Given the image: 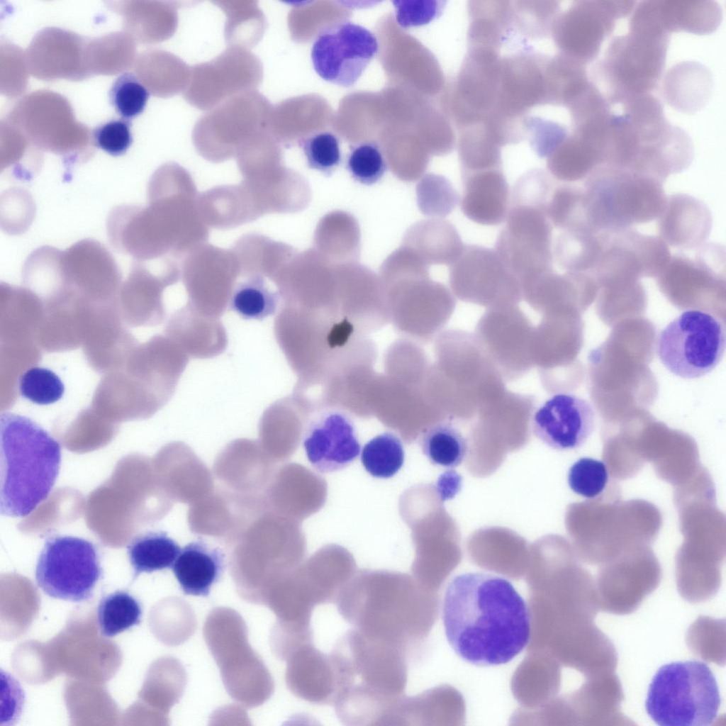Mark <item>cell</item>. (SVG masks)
Returning <instances> with one entry per match:
<instances>
[{
	"label": "cell",
	"mask_w": 726,
	"mask_h": 726,
	"mask_svg": "<svg viewBox=\"0 0 726 726\" xmlns=\"http://www.w3.org/2000/svg\"><path fill=\"white\" fill-rule=\"evenodd\" d=\"M442 620L452 649L476 666L506 664L530 640V615L524 599L508 580L488 573L452 578L445 592Z\"/></svg>",
	"instance_id": "cell-1"
},
{
	"label": "cell",
	"mask_w": 726,
	"mask_h": 726,
	"mask_svg": "<svg viewBox=\"0 0 726 726\" xmlns=\"http://www.w3.org/2000/svg\"><path fill=\"white\" fill-rule=\"evenodd\" d=\"M336 674L333 702L345 725H386L408 681L410 652L350 628L329 654Z\"/></svg>",
	"instance_id": "cell-2"
},
{
	"label": "cell",
	"mask_w": 726,
	"mask_h": 726,
	"mask_svg": "<svg viewBox=\"0 0 726 726\" xmlns=\"http://www.w3.org/2000/svg\"><path fill=\"white\" fill-rule=\"evenodd\" d=\"M0 447L1 514L26 517L52 491L60 469V445L32 419L4 411Z\"/></svg>",
	"instance_id": "cell-3"
},
{
	"label": "cell",
	"mask_w": 726,
	"mask_h": 726,
	"mask_svg": "<svg viewBox=\"0 0 726 726\" xmlns=\"http://www.w3.org/2000/svg\"><path fill=\"white\" fill-rule=\"evenodd\" d=\"M335 603L352 627L400 645L410 653L424 630V594L405 575H361L345 585Z\"/></svg>",
	"instance_id": "cell-4"
},
{
	"label": "cell",
	"mask_w": 726,
	"mask_h": 726,
	"mask_svg": "<svg viewBox=\"0 0 726 726\" xmlns=\"http://www.w3.org/2000/svg\"><path fill=\"white\" fill-rule=\"evenodd\" d=\"M588 221L596 233L615 232L659 218L667 201L663 182L622 167L601 165L584 182Z\"/></svg>",
	"instance_id": "cell-5"
},
{
	"label": "cell",
	"mask_w": 726,
	"mask_h": 726,
	"mask_svg": "<svg viewBox=\"0 0 726 726\" xmlns=\"http://www.w3.org/2000/svg\"><path fill=\"white\" fill-rule=\"evenodd\" d=\"M721 700L715 677L702 661L661 666L647 692L645 709L660 726H708L716 720Z\"/></svg>",
	"instance_id": "cell-6"
},
{
	"label": "cell",
	"mask_w": 726,
	"mask_h": 726,
	"mask_svg": "<svg viewBox=\"0 0 726 726\" xmlns=\"http://www.w3.org/2000/svg\"><path fill=\"white\" fill-rule=\"evenodd\" d=\"M669 36L651 26L629 21L628 33L612 39L596 67L611 104L651 94L656 88L664 72Z\"/></svg>",
	"instance_id": "cell-7"
},
{
	"label": "cell",
	"mask_w": 726,
	"mask_h": 726,
	"mask_svg": "<svg viewBox=\"0 0 726 726\" xmlns=\"http://www.w3.org/2000/svg\"><path fill=\"white\" fill-rule=\"evenodd\" d=\"M725 330L713 314L700 310L683 311L659 334L656 352L663 365L685 379L703 376L722 360Z\"/></svg>",
	"instance_id": "cell-8"
},
{
	"label": "cell",
	"mask_w": 726,
	"mask_h": 726,
	"mask_svg": "<svg viewBox=\"0 0 726 726\" xmlns=\"http://www.w3.org/2000/svg\"><path fill=\"white\" fill-rule=\"evenodd\" d=\"M101 575L96 545L66 535L47 538L35 567L37 584L45 594L74 602L89 600Z\"/></svg>",
	"instance_id": "cell-9"
},
{
	"label": "cell",
	"mask_w": 726,
	"mask_h": 726,
	"mask_svg": "<svg viewBox=\"0 0 726 726\" xmlns=\"http://www.w3.org/2000/svg\"><path fill=\"white\" fill-rule=\"evenodd\" d=\"M379 52L376 35L347 20L332 23L320 30L311 52L313 67L323 80L353 86Z\"/></svg>",
	"instance_id": "cell-10"
},
{
	"label": "cell",
	"mask_w": 726,
	"mask_h": 726,
	"mask_svg": "<svg viewBox=\"0 0 726 726\" xmlns=\"http://www.w3.org/2000/svg\"><path fill=\"white\" fill-rule=\"evenodd\" d=\"M498 234L495 250L520 286L527 279L553 269L552 225L541 210L510 208Z\"/></svg>",
	"instance_id": "cell-11"
},
{
	"label": "cell",
	"mask_w": 726,
	"mask_h": 726,
	"mask_svg": "<svg viewBox=\"0 0 726 726\" xmlns=\"http://www.w3.org/2000/svg\"><path fill=\"white\" fill-rule=\"evenodd\" d=\"M449 283L461 299L490 304L518 301L522 294L518 279L494 249L464 245L449 267Z\"/></svg>",
	"instance_id": "cell-12"
},
{
	"label": "cell",
	"mask_w": 726,
	"mask_h": 726,
	"mask_svg": "<svg viewBox=\"0 0 726 726\" xmlns=\"http://www.w3.org/2000/svg\"><path fill=\"white\" fill-rule=\"evenodd\" d=\"M603 238L599 259L591 273L603 281L659 275L671 257L661 238L632 228L603 232Z\"/></svg>",
	"instance_id": "cell-13"
},
{
	"label": "cell",
	"mask_w": 726,
	"mask_h": 726,
	"mask_svg": "<svg viewBox=\"0 0 726 726\" xmlns=\"http://www.w3.org/2000/svg\"><path fill=\"white\" fill-rule=\"evenodd\" d=\"M634 1H580L560 20L559 40L568 57L586 65L598 55L617 21L635 9Z\"/></svg>",
	"instance_id": "cell-14"
},
{
	"label": "cell",
	"mask_w": 726,
	"mask_h": 726,
	"mask_svg": "<svg viewBox=\"0 0 726 726\" xmlns=\"http://www.w3.org/2000/svg\"><path fill=\"white\" fill-rule=\"evenodd\" d=\"M596 412L587 400L571 393H557L533 413L535 436L557 450H571L586 443L593 432Z\"/></svg>",
	"instance_id": "cell-15"
},
{
	"label": "cell",
	"mask_w": 726,
	"mask_h": 726,
	"mask_svg": "<svg viewBox=\"0 0 726 726\" xmlns=\"http://www.w3.org/2000/svg\"><path fill=\"white\" fill-rule=\"evenodd\" d=\"M303 445L308 462L321 474L344 469L361 452L352 421L337 411H326L311 420L304 430Z\"/></svg>",
	"instance_id": "cell-16"
},
{
	"label": "cell",
	"mask_w": 726,
	"mask_h": 726,
	"mask_svg": "<svg viewBox=\"0 0 726 726\" xmlns=\"http://www.w3.org/2000/svg\"><path fill=\"white\" fill-rule=\"evenodd\" d=\"M460 208L469 220L484 225L503 223L509 210L510 191L502 167L462 173Z\"/></svg>",
	"instance_id": "cell-17"
},
{
	"label": "cell",
	"mask_w": 726,
	"mask_h": 726,
	"mask_svg": "<svg viewBox=\"0 0 726 726\" xmlns=\"http://www.w3.org/2000/svg\"><path fill=\"white\" fill-rule=\"evenodd\" d=\"M167 330L169 339L189 357L212 358L228 346L227 333L219 318L206 315L192 306L176 311Z\"/></svg>",
	"instance_id": "cell-18"
},
{
	"label": "cell",
	"mask_w": 726,
	"mask_h": 726,
	"mask_svg": "<svg viewBox=\"0 0 726 726\" xmlns=\"http://www.w3.org/2000/svg\"><path fill=\"white\" fill-rule=\"evenodd\" d=\"M661 238L667 244L683 250L703 245L712 226V217L701 201L686 194L667 199L659 216Z\"/></svg>",
	"instance_id": "cell-19"
},
{
	"label": "cell",
	"mask_w": 726,
	"mask_h": 726,
	"mask_svg": "<svg viewBox=\"0 0 726 726\" xmlns=\"http://www.w3.org/2000/svg\"><path fill=\"white\" fill-rule=\"evenodd\" d=\"M289 682L300 698L315 704H333L337 690L335 668L330 654L306 643L296 649L289 669Z\"/></svg>",
	"instance_id": "cell-20"
},
{
	"label": "cell",
	"mask_w": 726,
	"mask_h": 726,
	"mask_svg": "<svg viewBox=\"0 0 726 726\" xmlns=\"http://www.w3.org/2000/svg\"><path fill=\"white\" fill-rule=\"evenodd\" d=\"M224 565L225 554L219 547L197 539L181 549L172 568L185 594L206 596L222 575Z\"/></svg>",
	"instance_id": "cell-21"
},
{
	"label": "cell",
	"mask_w": 726,
	"mask_h": 726,
	"mask_svg": "<svg viewBox=\"0 0 726 726\" xmlns=\"http://www.w3.org/2000/svg\"><path fill=\"white\" fill-rule=\"evenodd\" d=\"M653 17L667 34L688 32L698 35L714 32L720 26L722 10L713 1H649Z\"/></svg>",
	"instance_id": "cell-22"
},
{
	"label": "cell",
	"mask_w": 726,
	"mask_h": 726,
	"mask_svg": "<svg viewBox=\"0 0 726 726\" xmlns=\"http://www.w3.org/2000/svg\"><path fill=\"white\" fill-rule=\"evenodd\" d=\"M663 82L666 102L685 113H694L708 103L713 77L708 67L696 62H681L672 67Z\"/></svg>",
	"instance_id": "cell-23"
},
{
	"label": "cell",
	"mask_w": 726,
	"mask_h": 726,
	"mask_svg": "<svg viewBox=\"0 0 726 726\" xmlns=\"http://www.w3.org/2000/svg\"><path fill=\"white\" fill-rule=\"evenodd\" d=\"M602 164L601 156L595 145L575 132L565 138L547 159L551 175L567 182L586 179Z\"/></svg>",
	"instance_id": "cell-24"
},
{
	"label": "cell",
	"mask_w": 726,
	"mask_h": 726,
	"mask_svg": "<svg viewBox=\"0 0 726 726\" xmlns=\"http://www.w3.org/2000/svg\"><path fill=\"white\" fill-rule=\"evenodd\" d=\"M603 232L564 230L553 245V257L566 272L591 273L603 247Z\"/></svg>",
	"instance_id": "cell-25"
},
{
	"label": "cell",
	"mask_w": 726,
	"mask_h": 726,
	"mask_svg": "<svg viewBox=\"0 0 726 726\" xmlns=\"http://www.w3.org/2000/svg\"><path fill=\"white\" fill-rule=\"evenodd\" d=\"M180 551L177 541L165 531H147L136 536L127 546L133 580L142 573L172 568Z\"/></svg>",
	"instance_id": "cell-26"
},
{
	"label": "cell",
	"mask_w": 726,
	"mask_h": 726,
	"mask_svg": "<svg viewBox=\"0 0 726 726\" xmlns=\"http://www.w3.org/2000/svg\"><path fill=\"white\" fill-rule=\"evenodd\" d=\"M420 446L430 463L444 468H454L464 461L468 451L467 438L450 422H440L422 435Z\"/></svg>",
	"instance_id": "cell-27"
},
{
	"label": "cell",
	"mask_w": 726,
	"mask_h": 726,
	"mask_svg": "<svg viewBox=\"0 0 726 726\" xmlns=\"http://www.w3.org/2000/svg\"><path fill=\"white\" fill-rule=\"evenodd\" d=\"M280 294L270 290L259 275L238 283L228 300V308L246 320H262L276 313Z\"/></svg>",
	"instance_id": "cell-28"
},
{
	"label": "cell",
	"mask_w": 726,
	"mask_h": 726,
	"mask_svg": "<svg viewBox=\"0 0 726 726\" xmlns=\"http://www.w3.org/2000/svg\"><path fill=\"white\" fill-rule=\"evenodd\" d=\"M545 212L552 226L562 230L594 231L586 216L584 190L579 187L569 184L555 186Z\"/></svg>",
	"instance_id": "cell-29"
},
{
	"label": "cell",
	"mask_w": 726,
	"mask_h": 726,
	"mask_svg": "<svg viewBox=\"0 0 726 726\" xmlns=\"http://www.w3.org/2000/svg\"><path fill=\"white\" fill-rule=\"evenodd\" d=\"M142 616L140 601L127 591H116L104 596L97 609L102 635L116 636L138 625Z\"/></svg>",
	"instance_id": "cell-30"
},
{
	"label": "cell",
	"mask_w": 726,
	"mask_h": 726,
	"mask_svg": "<svg viewBox=\"0 0 726 726\" xmlns=\"http://www.w3.org/2000/svg\"><path fill=\"white\" fill-rule=\"evenodd\" d=\"M405 460L403 445L399 437L390 432L376 435L361 451V462L373 477L389 479L402 467Z\"/></svg>",
	"instance_id": "cell-31"
},
{
	"label": "cell",
	"mask_w": 726,
	"mask_h": 726,
	"mask_svg": "<svg viewBox=\"0 0 726 726\" xmlns=\"http://www.w3.org/2000/svg\"><path fill=\"white\" fill-rule=\"evenodd\" d=\"M423 251L432 264H452L461 254L464 245L456 227L445 220H431L420 226Z\"/></svg>",
	"instance_id": "cell-32"
},
{
	"label": "cell",
	"mask_w": 726,
	"mask_h": 726,
	"mask_svg": "<svg viewBox=\"0 0 726 726\" xmlns=\"http://www.w3.org/2000/svg\"><path fill=\"white\" fill-rule=\"evenodd\" d=\"M346 167L355 181L372 185L384 176L387 164L379 145L373 141H365L350 148Z\"/></svg>",
	"instance_id": "cell-33"
},
{
	"label": "cell",
	"mask_w": 726,
	"mask_h": 726,
	"mask_svg": "<svg viewBox=\"0 0 726 726\" xmlns=\"http://www.w3.org/2000/svg\"><path fill=\"white\" fill-rule=\"evenodd\" d=\"M21 396L38 405L58 401L64 395L65 386L52 370L35 367L23 373L19 379Z\"/></svg>",
	"instance_id": "cell-34"
},
{
	"label": "cell",
	"mask_w": 726,
	"mask_h": 726,
	"mask_svg": "<svg viewBox=\"0 0 726 726\" xmlns=\"http://www.w3.org/2000/svg\"><path fill=\"white\" fill-rule=\"evenodd\" d=\"M150 94L133 73L120 75L109 91V100L116 113L123 119L138 116L145 109Z\"/></svg>",
	"instance_id": "cell-35"
},
{
	"label": "cell",
	"mask_w": 726,
	"mask_h": 726,
	"mask_svg": "<svg viewBox=\"0 0 726 726\" xmlns=\"http://www.w3.org/2000/svg\"><path fill=\"white\" fill-rule=\"evenodd\" d=\"M301 146L311 169L330 175L341 163L340 141L333 133H313L301 140Z\"/></svg>",
	"instance_id": "cell-36"
},
{
	"label": "cell",
	"mask_w": 726,
	"mask_h": 726,
	"mask_svg": "<svg viewBox=\"0 0 726 726\" xmlns=\"http://www.w3.org/2000/svg\"><path fill=\"white\" fill-rule=\"evenodd\" d=\"M609 479L605 464L591 457L578 459L571 466L567 474L570 488L576 494L594 498L605 490Z\"/></svg>",
	"instance_id": "cell-37"
},
{
	"label": "cell",
	"mask_w": 726,
	"mask_h": 726,
	"mask_svg": "<svg viewBox=\"0 0 726 726\" xmlns=\"http://www.w3.org/2000/svg\"><path fill=\"white\" fill-rule=\"evenodd\" d=\"M555 185L544 169H530L515 182L511 194V204L535 206L546 208Z\"/></svg>",
	"instance_id": "cell-38"
},
{
	"label": "cell",
	"mask_w": 726,
	"mask_h": 726,
	"mask_svg": "<svg viewBox=\"0 0 726 726\" xmlns=\"http://www.w3.org/2000/svg\"><path fill=\"white\" fill-rule=\"evenodd\" d=\"M422 205L429 215L446 216L459 201L457 191L450 181L442 175L429 174L421 186Z\"/></svg>",
	"instance_id": "cell-39"
},
{
	"label": "cell",
	"mask_w": 726,
	"mask_h": 726,
	"mask_svg": "<svg viewBox=\"0 0 726 726\" xmlns=\"http://www.w3.org/2000/svg\"><path fill=\"white\" fill-rule=\"evenodd\" d=\"M396 20L403 28H410L429 23L437 18L442 9L441 1L402 0L392 1Z\"/></svg>",
	"instance_id": "cell-40"
},
{
	"label": "cell",
	"mask_w": 726,
	"mask_h": 726,
	"mask_svg": "<svg viewBox=\"0 0 726 726\" xmlns=\"http://www.w3.org/2000/svg\"><path fill=\"white\" fill-rule=\"evenodd\" d=\"M97 147L113 156L124 154L133 142L128 120H111L97 127L94 131Z\"/></svg>",
	"instance_id": "cell-41"
}]
</instances>
